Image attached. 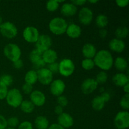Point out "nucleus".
<instances>
[{
    "instance_id": "nucleus-9",
    "label": "nucleus",
    "mask_w": 129,
    "mask_h": 129,
    "mask_svg": "<svg viewBox=\"0 0 129 129\" xmlns=\"http://www.w3.org/2000/svg\"><path fill=\"white\" fill-rule=\"evenodd\" d=\"M40 34L37 28L29 26L25 28L23 31V37L26 42L28 43H36L39 39Z\"/></svg>"
},
{
    "instance_id": "nucleus-36",
    "label": "nucleus",
    "mask_w": 129,
    "mask_h": 129,
    "mask_svg": "<svg viewBox=\"0 0 129 129\" xmlns=\"http://www.w3.org/2000/svg\"><path fill=\"white\" fill-rule=\"evenodd\" d=\"M8 91V87L0 82V100L6 98Z\"/></svg>"
},
{
    "instance_id": "nucleus-43",
    "label": "nucleus",
    "mask_w": 129,
    "mask_h": 129,
    "mask_svg": "<svg viewBox=\"0 0 129 129\" xmlns=\"http://www.w3.org/2000/svg\"><path fill=\"white\" fill-rule=\"evenodd\" d=\"M115 2L117 6L120 8L126 7V6H128L129 3L128 0H117Z\"/></svg>"
},
{
    "instance_id": "nucleus-47",
    "label": "nucleus",
    "mask_w": 129,
    "mask_h": 129,
    "mask_svg": "<svg viewBox=\"0 0 129 129\" xmlns=\"http://www.w3.org/2000/svg\"><path fill=\"white\" fill-rule=\"evenodd\" d=\"M54 112L58 115L62 114L63 113V107H60V105H57L54 108Z\"/></svg>"
},
{
    "instance_id": "nucleus-49",
    "label": "nucleus",
    "mask_w": 129,
    "mask_h": 129,
    "mask_svg": "<svg viewBox=\"0 0 129 129\" xmlns=\"http://www.w3.org/2000/svg\"><path fill=\"white\" fill-rule=\"evenodd\" d=\"M47 129H65L58 123H53Z\"/></svg>"
},
{
    "instance_id": "nucleus-32",
    "label": "nucleus",
    "mask_w": 129,
    "mask_h": 129,
    "mask_svg": "<svg viewBox=\"0 0 129 129\" xmlns=\"http://www.w3.org/2000/svg\"><path fill=\"white\" fill-rule=\"evenodd\" d=\"M59 4L57 1L55 0H51L47 2L46 3V9L50 12H54L59 8Z\"/></svg>"
},
{
    "instance_id": "nucleus-5",
    "label": "nucleus",
    "mask_w": 129,
    "mask_h": 129,
    "mask_svg": "<svg viewBox=\"0 0 129 129\" xmlns=\"http://www.w3.org/2000/svg\"><path fill=\"white\" fill-rule=\"evenodd\" d=\"M75 65L70 59H64L59 63V73L64 77H69L74 73Z\"/></svg>"
},
{
    "instance_id": "nucleus-33",
    "label": "nucleus",
    "mask_w": 129,
    "mask_h": 129,
    "mask_svg": "<svg viewBox=\"0 0 129 129\" xmlns=\"http://www.w3.org/2000/svg\"><path fill=\"white\" fill-rule=\"evenodd\" d=\"M0 82L8 87L12 84L13 82V78L10 74H3L0 77Z\"/></svg>"
},
{
    "instance_id": "nucleus-16",
    "label": "nucleus",
    "mask_w": 129,
    "mask_h": 129,
    "mask_svg": "<svg viewBox=\"0 0 129 129\" xmlns=\"http://www.w3.org/2000/svg\"><path fill=\"white\" fill-rule=\"evenodd\" d=\"M110 49L117 53H121L125 48V44L122 40L115 38L110 40L108 44Z\"/></svg>"
},
{
    "instance_id": "nucleus-22",
    "label": "nucleus",
    "mask_w": 129,
    "mask_h": 129,
    "mask_svg": "<svg viewBox=\"0 0 129 129\" xmlns=\"http://www.w3.org/2000/svg\"><path fill=\"white\" fill-rule=\"evenodd\" d=\"M113 64H114L116 69L122 73L125 71L128 67L127 60L125 58L122 57H118L116 58L115 61L113 62Z\"/></svg>"
},
{
    "instance_id": "nucleus-11",
    "label": "nucleus",
    "mask_w": 129,
    "mask_h": 129,
    "mask_svg": "<svg viewBox=\"0 0 129 129\" xmlns=\"http://www.w3.org/2000/svg\"><path fill=\"white\" fill-rule=\"evenodd\" d=\"M37 73L38 81L43 85H49L53 81V74L47 68H42L40 70H38Z\"/></svg>"
},
{
    "instance_id": "nucleus-27",
    "label": "nucleus",
    "mask_w": 129,
    "mask_h": 129,
    "mask_svg": "<svg viewBox=\"0 0 129 129\" xmlns=\"http://www.w3.org/2000/svg\"><path fill=\"white\" fill-rule=\"evenodd\" d=\"M108 19L106 15L100 14L98 15L96 18V25L97 27L102 29L108 25Z\"/></svg>"
},
{
    "instance_id": "nucleus-17",
    "label": "nucleus",
    "mask_w": 129,
    "mask_h": 129,
    "mask_svg": "<svg viewBox=\"0 0 129 129\" xmlns=\"http://www.w3.org/2000/svg\"><path fill=\"white\" fill-rule=\"evenodd\" d=\"M78 9L75 5L71 3H64L60 8V13L65 16H73L76 14Z\"/></svg>"
},
{
    "instance_id": "nucleus-23",
    "label": "nucleus",
    "mask_w": 129,
    "mask_h": 129,
    "mask_svg": "<svg viewBox=\"0 0 129 129\" xmlns=\"http://www.w3.org/2000/svg\"><path fill=\"white\" fill-rule=\"evenodd\" d=\"M35 125L37 129H47L49 127V122L46 117L38 116L35 120Z\"/></svg>"
},
{
    "instance_id": "nucleus-15",
    "label": "nucleus",
    "mask_w": 129,
    "mask_h": 129,
    "mask_svg": "<svg viewBox=\"0 0 129 129\" xmlns=\"http://www.w3.org/2000/svg\"><path fill=\"white\" fill-rule=\"evenodd\" d=\"M58 124L64 128H70L74 124V119L70 114L63 112L62 114L58 115Z\"/></svg>"
},
{
    "instance_id": "nucleus-24",
    "label": "nucleus",
    "mask_w": 129,
    "mask_h": 129,
    "mask_svg": "<svg viewBox=\"0 0 129 129\" xmlns=\"http://www.w3.org/2000/svg\"><path fill=\"white\" fill-rule=\"evenodd\" d=\"M105 102L100 95L94 97L92 100V108L96 111H101L105 107Z\"/></svg>"
},
{
    "instance_id": "nucleus-3",
    "label": "nucleus",
    "mask_w": 129,
    "mask_h": 129,
    "mask_svg": "<svg viewBox=\"0 0 129 129\" xmlns=\"http://www.w3.org/2000/svg\"><path fill=\"white\" fill-rule=\"evenodd\" d=\"M5 99L9 106L15 108L20 107L21 102L23 100L22 94L20 91L16 88H13L8 90Z\"/></svg>"
},
{
    "instance_id": "nucleus-10",
    "label": "nucleus",
    "mask_w": 129,
    "mask_h": 129,
    "mask_svg": "<svg viewBox=\"0 0 129 129\" xmlns=\"http://www.w3.org/2000/svg\"><path fill=\"white\" fill-rule=\"evenodd\" d=\"M79 22L84 25H89L93 21V13L90 8L83 7L79 10L78 13Z\"/></svg>"
},
{
    "instance_id": "nucleus-26",
    "label": "nucleus",
    "mask_w": 129,
    "mask_h": 129,
    "mask_svg": "<svg viewBox=\"0 0 129 129\" xmlns=\"http://www.w3.org/2000/svg\"><path fill=\"white\" fill-rule=\"evenodd\" d=\"M20 109L25 113H31L34 110L35 106L29 100H23L20 106Z\"/></svg>"
},
{
    "instance_id": "nucleus-52",
    "label": "nucleus",
    "mask_w": 129,
    "mask_h": 129,
    "mask_svg": "<svg viewBox=\"0 0 129 129\" xmlns=\"http://www.w3.org/2000/svg\"><path fill=\"white\" fill-rule=\"evenodd\" d=\"M100 92L101 93H103V92H105V88H103V87H102V88H100Z\"/></svg>"
},
{
    "instance_id": "nucleus-19",
    "label": "nucleus",
    "mask_w": 129,
    "mask_h": 129,
    "mask_svg": "<svg viewBox=\"0 0 129 129\" xmlns=\"http://www.w3.org/2000/svg\"><path fill=\"white\" fill-rule=\"evenodd\" d=\"M96 49L93 44L87 43L84 44L82 49V54L85 59H92L96 54Z\"/></svg>"
},
{
    "instance_id": "nucleus-13",
    "label": "nucleus",
    "mask_w": 129,
    "mask_h": 129,
    "mask_svg": "<svg viewBox=\"0 0 129 129\" xmlns=\"http://www.w3.org/2000/svg\"><path fill=\"white\" fill-rule=\"evenodd\" d=\"M98 84L93 78H87L83 82L81 86L82 92L84 94H89L98 88Z\"/></svg>"
},
{
    "instance_id": "nucleus-46",
    "label": "nucleus",
    "mask_w": 129,
    "mask_h": 129,
    "mask_svg": "<svg viewBox=\"0 0 129 129\" xmlns=\"http://www.w3.org/2000/svg\"><path fill=\"white\" fill-rule=\"evenodd\" d=\"M71 3L73 5L76 6H83V5H85L87 3V1L86 0H74V1H71Z\"/></svg>"
},
{
    "instance_id": "nucleus-39",
    "label": "nucleus",
    "mask_w": 129,
    "mask_h": 129,
    "mask_svg": "<svg viewBox=\"0 0 129 129\" xmlns=\"http://www.w3.org/2000/svg\"><path fill=\"white\" fill-rule=\"evenodd\" d=\"M47 69H49L52 74L59 73V63L55 62L48 64Z\"/></svg>"
},
{
    "instance_id": "nucleus-53",
    "label": "nucleus",
    "mask_w": 129,
    "mask_h": 129,
    "mask_svg": "<svg viewBox=\"0 0 129 129\" xmlns=\"http://www.w3.org/2000/svg\"><path fill=\"white\" fill-rule=\"evenodd\" d=\"M3 23V18L1 16V15H0V25H1V24Z\"/></svg>"
},
{
    "instance_id": "nucleus-28",
    "label": "nucleus",
    "mask_w": 129,
    "mask_h": 129,
    "mask_svg": "<svg viewBox=\"0 0 129 129\" xmlns=\"http://www.w3.org/2000/svg\"><path fill=\"white\" fill-rule=\"evenodd\" d=\"M128 34V29L126 26H120L116 30L115 35L117 39L122 40L127 37Z\"/></svg>"
},
{
    "instance_id": "nucleus-25",
    "label": "nucleus",
    "mask_w": 129,
    "mask_h": 129,
    "mask_svg": "<svg viewBox=\"0 0 129 129\" xmlns=\"http://www.w3.org/2000/svg\"><path fill=\"white\" fill-rule=\"evenodd\" d=\"M25 81L28 84L34 85L38 81L37 73L35 70L28 71L25 76Z\"/></svg>"
},
{
    "instance_id": "nucleus-2",
    "label": "nucleus",
    "mask_w": 129,
    "mask_h": 129,
    "mask_svg": "<svg viewBox=\"0 0 129 129\" xmlns=\"http://www.w3.org/2000/svg\"><path fill=\"white\" fill-rule=\"evenodd\" d=\"M68 24L65 19L61 17H55L52 19L49 23L50 31L53 34L60 35L66 33Z\"/></svg>"
},
{
    "instance_id": "nucleus-40",
    "label": "nucleus",
    "mask_w": 129,
    "mask_h": 129,
    "mask_svg": "<svg viewBox=\"0 0 129 129\" xmlns=\"http://www.w3.org/2000/svg\"><path fill=\"white\" fill-rule=\"evenodd\" d=\"M18 129H33V125L31 122L28 121H24L19 124Z\"/></svg>"
},
{
    "instance_id": "nucleus-45",
    "label": "nucleus",
    "mask_w": 129,
    "mask_h": 129,
    "mask_svg": "<svg viewBox=\"0 0 129 129\" xmlns=\"http://www.w3.org/2000/svg\"><path fill=\"white\" fill-rule=\"evenodd\" d=\"M100 96L102 97V98L104 100V101L105 102V103H107V102H109V101L110 100L111 96H110V94L108 93V92H105V91L103 92V93H102V94H101Z\"/></svg>"
},
{
    "instance_id": "nucleus-50",
    "label": "nucleus",
    "mask_w": 129,
    "mask_h": 129,
    "mask_svg": "<svg viewBox=\"0 0 129 129\" xmlns=\"http://www.w3.org/2000/svg\"><path fill=\"white\" fill-rule=\"evenodd\" d=\"M123 91L125 93V94H129V83H127L126 85L123 87Z\"/></svg>"
},
{
    "instance_id": "nucleus-29",
    "label": "nucleus",
    "mask_w": 129,
    "mask_h": 129,
    "mask_svg": "<svg viewBox=\"0 0 129 129\" xmlns=\"http://www.w3.org/2000/svg\"><path fill=\"white\" fill-rule=\"evenodd\" d=\"M42 53L40 52L37 49H35L30 52L29 59L32 64H34L42 59Z\"/></svg>"
},
{
    "instance_id": "nucleus-54",
    "label": "nucleus",
    "mask_w": 129,
    "mask_h": 129,
    "mask_svg": "<svg viewBox=\"0 0 129 129\" xmlns=\"http://www.w3.org/2000/svg\"><path fill=\"white\" fill-rule=\"evenodd\" d=\"M6 129H15L14 128H11V127H8V128H6Z\"/></svg>"
},
{
    "instance_id": "nucleus-44",
    "label": "nucleus",
    "mask_w": 129,
    "mask_h": 129,
    "mask_svg": "<svg viewBox=\"0 0 129 129\" xmlns=\"http://www.w3.org/2000/svg\"><path fill=\"white\" fill-rule=\"evenodd\" d=\"M13 66L16 69H20L22 68L23 66V60L21 59H20L18 60H16L15 62H13Z\"/></svg>"
},
{
    "instance_id": "nucleus-20",
    "label": "nucleus",
    "mask_w": 129,
    "mask_h": 129,
    "mask_svg": "<svg viewBox=\"0 0 129 129\" xmlns=\"http://www.w3.org/2000/svg\"><path fill=\"white\" fill-rule=\"evenodd\" d=\"M112 81L115 85L118 87H123L127 83H129L128 76L123 73H118L115 74L112 78Z\"/></svg>"
},
{
    "instance_id": "nucleus-12",
    "label": "nucleus",
    "mask_w": 129,
    "mask_h": 129,
    "mask_svg": "<svg viewBox=\"0 0 129 129\" xmlns=\"http://www.w3.org/2000/svg\"><path fill=\"white\" fill-rule=\"evenodd\" d=\"M66 89V84L62 80L60 79H55L50 84V91L52 94L55 96L62 95Z\"/></svg>"
},
{
    "instance_id": "nucleus-42",
    "label": "nucleus",
    "mask_w": 129,
    "mask_h": 129,
    "mask_svg": "<svg viewBox=\"0 0 129 129\" xmlns=\"http://www.w3.org/2000/svg\"><path fill=\"white\" fill-rule=\"evenodd\" d=\"M7 120L4 116L0 114V129H6L7 128Z\"/></svg>"
},
{
    "instance_id": "nucleus-14",
    "label": "nucleus",
    "mask_w": 129,
    "mask_h": 129,
    "mask_svg": "<svg viewBox=\"0 0 129 129\" xmlns=\"http://www.w3.org/2000/svg\"><path fill=\"white\" fill-rule=\"evenodd\" d=\"M30 102L37 107H42L44 105L46 101L45 94L44 93L39 90L33 91L30 94Z\"/></svg>"
},
{
    "instance_id": "nucleus-34",
    "label": "nucleus",
    "mask_w": 129,
    "mask_h": 129,
    "mask_svg": "<svg viewBox=\"0 0 129 129\" xmlns=\"http://www.w3.org/2000/svg\"><path fill=\"white\" fill-rule=\"evenodd\" d=\"M122 108H123L125 110H128L129 109V94H125L122 97L120 102Z\"/></svg>"
},
{
    "instance_id": "nucleus-31",
    "label": "nucleus",
    "mask_w": 129,
    "mask_h": 129,
    "mask_svg": "<svg viewBox=\"0 0 129 129\" xmlns=\"http://www.w3.org/2000/svg\"><path fill=\"white\" fill-rule=\"evenodd\" d=\"M107 79H108V75H107V73L102 71L97 74L95 80L98 84H103L107 82Z\"/></svg>"
},
{
    "instance_id": "nucleus-35",
    "label": "nucleus",
    "mask_w": 129,
    "mask_h": 129,
    "mask_svg": "<svg viewBox=\"0 0 129 129\" xmlns=\"http://www.w3.org/2000/svg\"><path fill=\"white\" fill-rule=\"evenodd\" d=\"M7 124L11 128H15V127L19 125V124H20V121H19L18 118L16 117H10V118H9L7 120Z\"/></svg>"
},
{
    "instance_id": "nucleus-41",
    "label": "nucleus",
    "mask_w": 129,
    "mask_h": 129,
    "mask_svg": "<svg viewBox=\"0 0 129 129\" xmlns=\"http://www.w3.org/2000/svg\"><path fill=\"white\" fill-rule=\"evenodd\" d=\"M45 65H46V64H45V62L44 61L42 58L40 60H39V61H37V62H35V64H33V67L34 68V69H36L37 71H38L42 69V68H44Z\"/></svg>"
},
{
    "instance_id": "nucleus-8",
    "label": "nucleus",
    "mask_w": 129,
    "mask_h": 129,
    "mask_svg": "<svg viewBox=\"0 0 129 129\" xmlns=\"http://www.w3.org/2000/svg\"><path fill=\"white\" fill-rule=\"evenodd\" d=\"M52 41L50 36L46 34H42L39 36V39L35 43V49L43 53L50 49Z\"/></svg>"
},
{
    "instance_id": "nucleus-18",
    "label": "nucleus",
    "mask_w": 129,
    "mask_h": 129,
    "mask_svg": "<svg viewBox=\"0 0 129 129\" xmlns=\"http://www.w3.org/2000/svg\"><path fill=\"white\" fill-rule=\"evenodd\" d=\"M81 28L78 25L75 23H71L67 27L66 33L67 35L71 39H77L81 35Z\"/></svg>"
},
{
    "instance_id": "nucleus-1",
    "label": "nucleus",
    "mask_w": 129,
    "mask_h": 129,
    "mask_svg": "<svg viewBox=\"0 0 129 129\" xmlns=\"http://www.w3.org/2000/svg\"><path fill=\"white\" fill-rule=\"evenodd\" d=\"M94 64L98 68L105 71H108L113 66V58L111 53L107 50H100L97 52L94 57Z\"/></svg>"
},
{
    "instance_id": "nucleus-6",
    "label": "nucleus",
    "mask_w": 129,
    "mask_h": 129,
    "mask_svg": "<svg viewBox=\"0 0 129 129\" xmlns=\"http://www.w3.org/2000/svg\"><path fill=\"white\" fill-rule=\"evenodd\" d=\"M0 33L4 37L13 39L17 35L18 29L13 23L6 21L3 22L0 25Z\"/></svg>"
},
{
    "instance_id": "nucleus-48",
    "label": "nucleus",
    "mask_w": 129,
    "mask_h": 129,
    "mask_svg": "<svg viewBox=\"0 0 129 129\" xmlns=\"http://www.w3.org/2000/svg\"><path fill=\"white\" fill-rule=\"evenodd\" d=\"M98 34H99L100 37L101 38L104 39V38H105L107 35V30L105 28L101 29L99 31V32H98Z\"/></svg>"
},
{
    "instance_id": "nucleus-21",
    "label": "nucleus",
    "mask_w": 129,
    "mask_h": 129,
    "mask_svg": "<svg viewBox=\"0 0 129 129\" xmlns=\"http://www.w3.org/2000/svg\"><path fill=\"white\" fill-rule=\"evenodd\" d=\"M42 58L45 64H50L56 62L57 59V54L54 50L49 49L42 53Z\"/></svg>"
},
{
    "instance_id": "nucleus-51",
    "label": "nucleus",
    "mask_w": 129,
    "mask_h": 129,
    "mask_svg": "<svg viewBox=\"0 0 129 129\" xmlns=\"http://www.w3.org/2000/svg\"><path fill=\"white\" fill-rule=\"evenodd\" d=\"M87 2L89 3H92V4H96L98 2V1L97 0H89V1H87Z\"/></svg>"
},
{
    "instance_id": "nucleus-4",
    "label": "nucleus",
    "mask_w": 129,
    "mask_h": 129,
    "mask_svg": "<svg viewBox=\"0 0 129 129\" xmlns=\"http://www.w3.org/2000/svg\"><path fill=\"white\" fill-rule=\"evenodd\" d=\"M4 55L8 59L14 62L20 59L21 51L18 45L13 43H10L5 45L3 49Z\"/></svg>"
},
{
    "instance_id": "nucleus-38",
    "label": "nucleus",
    "mask_w": 129,
    "mask_h": 129,
    "mask_svg": "<svg viewBox=\"0 0 129 129\" xmlns=\"http://www.w3.org/2000/svg\"><path fill=\"white\" fill-rule=\"evenodd\" d=\"M22 91L26 94H30L33 91V85L25 83L22 86Z\"/></svg>"
},
{
    "instance_id": "nucleus-30",
    "label": "nucleus",
    "mask_w": 129,
    "mask_h": 129,
    "mask_svg": "<svg viewBox=\"0 0 129 129\" xmlns=\"http://www.w3.org/2000/svg\"><path fill=\"white\" fill-rule=\"evenodd\" d=\"M81 66L86 71H89L93 69L95 66L94 61L93 59H84L81 62Z\"/></svg>"
},
{
    "instance_id": "nucleus-7",
    "label": "nucleus",
    "mask_w": 129,
    "mask_h": 129,
    "mask_svg": "<svg viewBox=\"0 0 129 129\" xmlns=\"http://www.w3.org/2000/svg\"><path fill=\"white\" fill-rule=\"evenodd\" d=\"M117 129H126L129 127V113L127 111H122L117 113L113 120Z\"/></svg>"
},
{
    "instance_id": "nucleus-37",
    "label": "nucleus",
    "mask_w": 129,
    "mask_h": 129,
    "mask_svg": "<svg viewBox=\"0 0 129 129\" xmlns=\"http://www.w3.org/2000/svg\"><path fill=\"white\" fill-rule=\"evenodd\" d=\"M57 102L58 103V105H60L62 107H65L68 105V100L65 96L60 95L57 97Z\"/></svg>"
}]
</instances>
